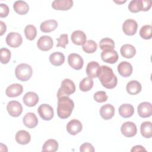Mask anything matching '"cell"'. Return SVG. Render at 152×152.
<instances>
[{
    "instance_id": "484cf974",
    "label": "cell",
    "mask_w": 152,
    "mask_h": 152,
    "mask_svg": "<svg viewBox=\"0 0 152 152\" xmlns=\"http://www.w3.org/2000/svg\"><path fill=\"white\" fill-rule=\"evenodd\" d=\"M58 25V22L55 20H48L41 23L40 28L42 32L49 33L55 30L57 28Z\"/></svg>"
},
{
    "instance_id": "e575fe53",
    "label": "cell",
    "mask_w": 152,
    "mask_h": 152,
    "mask_svg": "<svg viewBox=\"0 0 152 152\" xmlns=\"http://www.w3.org/2000/svg\"><path fill=\"white\" fill-rule=\"evenodd\" d=\"M24 32L26 37L29 40H33L37 35V29L36 27L32 24L26 26Z\"/></svg>"
},
{
    "instance_id": "4fadbf2b",
    "label": "cell",
    "mask_w": 152,
    "mask_h": 152,
    "mask_svg": "<svg viewBox=\"0 0 152 152\" xmlns=\"http://www.w3.org/2000/svg\"><path fill=\"white\" fill-rule=\"evenodd\" d=\"M100 56L103 61L111 64L116 63L119 58L117 52L113 49L102 51Z\"/></svg>"
},
{
    "instance_id": "6da1fadb",
    "label": "cell",
    "mask_w": 152,
    "mask_h": 152,
    "mask_svg": "<svg viewBox=\"0 0 152 152\" xmlns=\"http://www.w3.org/2000/svg\"><path fill=\"white\" fill-rule=\"evenodd\" d=\"M97 77L102 85L106 88L112 89L117 85L118 78L112 69L108 66H100Z\"/></svg>"
},
{
    "instance_id": "b9f144b4",
    "label": "cell",
    "mask_w": 152,
    "mask_h": 152,
    "mask_svg": "<svg viewBox=\"0 0 152 152\" xmlns=\"http://www.w3.org/2000/svg\"><path fill=\"white\" fill-rule=\"evenodd\" d=\"M9 8L7 4H0V17L4 18L8 16L9 14Z\"/></svg>"
},
{
    "instance_id": "ba28073f",
    "label": "cell",
    "mask_w": 152,
    "mask_h": 152,
    "mask_svg": "<svg viewBox=\"0 0 152 152\" xmlns=\"http://www.w3.org/2000/svg\"><path fill=\"white\" fill-rule=\"evenodd\" d=\"M7 110L10 116L12 117H18L23 112V107L19 102L12 100L8 103L7 105Z\"/></svg>"
},
{
    "instance_id": "8992f818",
    "label": "cell",
    "mask_w": 152,
    "mask_h": 152,
    "mask_svg": "<svg viewBox=\"0 0 152 152\" xmlns=\"http://www.w3.org/2000/svg\"><path fill=\"white\" fill-rule=\"evenodd\" d=\"M37 112L40 118L45 121L51 120L54 115L53 109L48 104H42L37 109Z\"/></svg>"
},
{
    "instance_id": "60d3db41",
    "label": "cell",
    "mask_w": 152,
    "mask_h": 152,
    "mask_svg": "<svg viewBox=\"0 0 152 152\" xmlns=\"http://www.w3.org/2000/svg\"><path fill=\"white\" fill-rule=\"evenodd\" d=\"M80 151L81 152H94L95 150L92 144L89 142H85L80 146Z\"/></svg>"
},
{
    "instance_id": "f546056e",
    "label": "cell",
    "mask_w": 152,
    "mask_h": 152,
    "mask_svg": "<svg viewBox=\"0 0 152 152\" xmlns=\"http://www.w3.org/2000/svg\"><path fill=\"white\" fill-rule=\"evenodd\" d=\"M49 61L54 66H60L65 62V56L59 52H53L49 56Z\"/></svg>"
},
{
    "instance_id": "7c38bea8",
    "label": "cell",
    "mask_w": 152,
    "mask_h": 152,
    "mask_svg": "<svg viewBox=\"0 0 152 152\" xmlns=\"http://www.w3.org/2000/svg\"><path fill=\"white\" fill-rule=\"evenodd\" d=\"M53 42L51 37L49 36H41L37 42V48L42 51H48L52 49Z\"/></svg>"
},
{
    "instance_id": "5b68a950",
    "label": "cell",
    "mask_w": 152,
    "mask_h": 152,
    "mask_svg": "<svg viewBox=\"0 0 152 152\" xmlns=\"http://www.w3.org/2000/svg\"><path fill=\"white\" fill-rule=\"evenodd\" d=\"M75 91L74 83L70 79L65 78L61 83V86L57 92V97L62 96H68L73 94Z\"/></svg>"
},
{
    "instance_id": "83f0119b",
    "label": "cell",
    "mask_w": 152,
    "mask_h": 152,
    "mask_svg": "<svg viewBox=\"0 0 152 152\" xmlns=\"http://www.w3.org/2000/svg\"><path fill=\"white\" fill-rule=\"evenodd\" d=\"M16 141L21 145H26L30 142L31 135L28 132L25 130H20L15 134Z\"/></svg>"
},
{
    "instance_id": "7a4b0ae2",
    "label": "cell",
    "mask_w": 152,
    "mask_h": 152,
    "mask_svg": "<svg viewBox=\"0 0 152 152\" xmlns=\"http://www.w3.org/2000/svg\"><path fill=\"white\" fill-rule=\"evenodd\" d=\"M58 99L57 115L61 119H66L74 108V103L68 96H62Z\"/></svg>"
},
{
    "instance_id": "277c9868",
    "label": "cell",
    "mask_w": 152,
    "mask_h": 152,
    "mask_svg": "<svg viewBox=\"0 0 152 152\" xmlns=\"http://www.w3.org/2000/svg\"><path fill=\"white\" fill-rule=\"evenodd\" d=\"M151 7L150 0H132L128 5V10L130 12L137 13L141 11H147Z\"/></svg>"
},
{
    "instance_id": "e0dca14e",
    "label": "cell",
    "mask_w": 152,
    "mask_h": 152,
    "mask_svg": "<svg viewBox=\"0 0 152 152\" xmlns=\"http://www.w3.org/2000/svg\"><path fill=\"white\" fill-rule=\"evenodd\" d=\"M100 115L104 120H109L113 118L115 115V107L111 104L103 105L100 109Z\"/></svg>"
},
{
    "instance_id": "52a82bcc",
    "label": "cell",
    "mask_w": 152,
    "mask_h": 152,
    "mask_svg": "<svg viewBox=\"0 0 152 152\" xmlns=\"http://www.w3.org/2000/svg\"><path fill=\"white\" fill-rule=\"evenodd\" d=\"M7 44L11 48L19 47L23 43V38L20 34L17 32H10L6 37Z\"/></svg>"
},
{
    "instance_id": "f35d334b",
    "label": "cell",
    "mask_w": 152,
    "mask_h": 152,
    "mask_svg": "<svg viewBox=\"0 0 152 152\" xmlns=\"http://www.w3.org/2000/svg\"><path fill=\"white\" fill-rule=\"evenodd\" d=\"M93 98L94 100L98 103H103L107 100L108 97L105 91H99L94 93Z\"/></svg>"
},
{
    "instance_id": "836d02e7",
    "label": "cell",
    "mask_w": 152,
    "mask_h": 152,
    "mask_svg": "<svg viewBox=\"0 0 152 152\" xmlns=\"http://www.w3.org/2000/svg\"><path fill=\"white\" fill-rule=\"evenodd\" d=\"M93 86V80L90 77L84 78L80 83L79 88L81 91L86 92L90 90Z\"/></svg>"
},
{
    "instance_id": "ab89813d",
    "label": "cell",
    "mask_w": 152,
    "mask_h": 152,
    "mask_svg": "<svg viewBox=\"0 0 152 152\" xmlns=\"http://www.w3.org/2000/svg\"><path fill=\"white\" fill-rule=\"evenodd\" d=\"M67 34H61L59 38L56 39L58 41V43L56 45V47H62L63 48H65L66 45L68 43V37Z\"/></svg>"
},
{
    "instance_id": "5bb4252c",
    "label": "cell",
    "mask_w": 152,
    "mask_h": 152,
    "mask_svg": "<svg viewBox=\"0 0 152 152\" xmlns=\"http://www.w3.org/2000/svg\"><path fill=\"white\" fill-rule=\"evenodd\" d=\"M137 112L140 117L143 118H148L152 114V105L149 102H142L138 104Z\"/></svg>"
},
{
    "instance_id": "30bf717a",
    "label": "cell",
    "mask_w": 152,
    "mask_h": 152,
    "mask_svg": "<svg viewBox=\"0 0 152 152\" xmlns=\"http://www.w3.org/2000/svg\"><path fill=\"white\" fill-rule=\"evenodd\" d=\"M121 131L122 135L126 137H132L136 135L137 132V128L136 125L130 121L124 122L121 127Z\"/></svg>"
},
{
    "instance_id": "cb8c5ba5",
    "label": "cell",
    "mask_w": 152,
    "mask_h": 152,
    "mask_svg": "<svg viewBox=\"0 0 152 152\" xmlns=\"http://www.w3.org/2000/svg\"><path fill=\"white\" fill-rule=\"evenodd\" d=\"M119 115L124 118L131 117L134 113V108L131 104L125 103L121 104L118 109Z\"/></svg>"
},
{
    "instance_id": "9a60e30c",
    "label": "cell",
    "mask_w": 152,
    "mask_h": 152,
    "mask_svg": "<svg viewBox=\"0 0 152 152\" xmlns=\"http://www.w3.org/2000/svg\"><path fill=\"white\" fill-rule=\"evenodd\" d=\"M66 128L67 132L69 134L75 135L81 131L83 125L79 120L72 119L68 122Z\"/></svg>"
},
{
    "instance_id": "1f68e13d",
    "label": "cell",
    "mask_w": 152,
    "mask_h": 152,
    "mask_svg": "<svg viewBox=\"0 0 152 152\" xmlns=\"http://www.w3.org/2000/svg\"><path fill=\"white\" fill-rule=\"evenodd\" d=\"M58 142L54 139H49L46 141L42 147V151L55 152L58 149Z\"/></svg>"
},
{
    "instance_id": "8fae6325",
    "label": "cell",
    "mask_w": 152,
    "mask_h": 152,
    "mask_svg": "<svg viewBox=\"0 0 152 152\" xmlns=\"http://www.w3.org/2000/svg\"><path fill=\"white\" fill-rule=\"evenodd\" d=\"M138 28L137 21L133 19L126 20L122 24V30L124 33L128 36L134 35Z\"/></svg>"
},
{
    "instance_id": "f1b7e54d",
    "label": "cell",
    "mask_w": 152,
    "mask_h": 152,
    "mask_svg": "<svg viewBox=\"0 0 152 152\" xmlns=\"http://www.w3.org/2000/svg\"><path fill=\"white\" fill-rule=\"evenodd\" d=\"M14 11L20 15L26 14L29 11V6L24 1H17L13 4Z\"/></svg>"
},
{
    "instance_id": "ffe728a7",
    "label": "cell",
    "mask_w": 152,
    "mask_h": 152,
    "mask_svg": "<svg viewBox=\"0 0 152 152\" xmlns=\"http://www.w3.org/2000/svg\"><path fill=\"white\" fill-rule=\"evenodd\" d=\"M23 91V86L18 83L9 86L5 90L6 95L10 97H15L20 96Z\"/></svg>"
},
{
    "instance_id": "d590c367",
    "label": "cell",
    "mask_w": 152,
    "mask_h": 152,
    "mask_svg": "<svg viewBox=\"0 0 152 152\" xmlns=\"http://www.w3.org/2000/svg\"><path fill=\"white\" fill-rule=\"evenodd\" d=\"M82 48L86 53H92L97 50V45L94 40H88L83 45Z\"/></svg>"
},
{
    "instance_id": "7bdbcfd3",
    "label": "cell",
    "mask_w": 152,
    "mask_h": 152,
    "mask_svg": "<svg viewBox=\"0 0 152 152\" xmlns=\"http://www.w3.org/2000/svg\"><path fill=\"white\" fill-rule=\"evenodd\" d=\"M146 151V149L142 147V145H135L134 146L131 150V152H134V151Z\"/></svg>"
},
{
    "instance_id": "603a6c76",
    "label": "cell",
    "mask_w": 152,
    "mask_h": 152,
    "mask_svg": "<svg viewBox=\"0 0 152 152\" xmlns=\"http://www.w3.org/2000/svg\"><path fill=\"white\" fill-rule=\"evenodd\" d=\"M86 35L81 30H75L72 32L71 39L72 43L76 45H82L86 42Z\"/></svg>"
},
{
    "instance_id": "d6a6232c",
    "label": "cell",
    "mask_w": 152,
    "mask_h": 152,
    "mask_svg": "<svg viewBox=\"0 0 152 152\" xmlns=\"http://www.w3.org/2000/svg\"><path fill=\"white\" fill-rule=\"evenodd\" d=\"M100 49L103 50H113L115 48L114 41L109 37H105L102 39L99 42Z\"/></svg>"
},
{
    "instance_id": "74e56055",
    "label": "cell",
    "mask_w": 152,
    "mask_h": 152,
    "mask_svg": "<svg viewBox=\"0 0 152 152\" xmlns=\"http://www.w3.org/2000/svg\"><path fill=\"white\" fill-rule=\"evenodd\" d=\"M11 51L5 48H2L0 49V58L1 62L3 64L8 63L11 59Z\"/></svg>"
},
{
    "instance_id": "4316f807",
    "label": "cell",
    "mask_w": 152,
    "mask_h": 152,
    "mask_svg": "<svg viewBox=\"0 0 152 152\" xmlns=\"http://www.w3.org/2000/svg\"><path fill=\"white\" fill-rule=\"evenodd\" d=\"M120 52L123 57L130 59L135 56L136 53V49L132 45L125 44L121 46Z\"/></svg>"
},
{
    "instance_id": "8d00e7d4",
    "label": "cell",
    "mask_w": 152,
    "mask_h": 152,
    "mask_svg": "<svg viewBox=\"0 0 152 152\" xmlns=\"http://www.w3.org/2000/svg\"><path fill=\"white\" fill-rule=\"evenodd\" d=\"M140 36L145 40H149L152 37V27L147 24L143 26L140 30Z\"/></svg>"
},
{
    "instance_id": "d6986e66",
    "label": "cell",
    "mask_w": 152,
    "mask_h": 152,
    "mask_svg": "<svg viewBox=\"0 0 152 152\" xmlns=\"http://www.w3.org/2000/svg\"><path fill=\"white\" fill-rule=\"evenodd\" d=\"M117 69L119 74L123 77H128L132 72V65L127 61L121 62L118 65Z\"/></svg>"
},
{
    "instance_id": "ac0fdd59",
    "label": "cell",
    "mask_w": 152,
    "mask_h": 152,
    "mask_svg": "<svg viewBox=\"0 0 152 152\" xmlns=\"http://www.w3.org/2000/svg\"><path fill=\"white\" fill-rule=\"evenodd\" d=\"M24 104L28 107H33L37 104L39 102V98L38 95L33 91H28L26 93L23 98Z\"/></svg>"
},
{
    "instance_id": "4dcf8cb0",
    "label": "cell",
    "mask_w": 152,
    "mask_h": 152,
    "mask_svg": "<svg viewBox=\"0 0 152 152\" xmlns=\"http://www.w3.org/2000/svg\"><path fill=\"white\" fill-rule=\"evenodd\" d=\"M140 132L142 137L150 138L152 137V124L151 122L145 121L142 122L140 126Z\"/></svg>"
},
{
    "instance_id": "44dd1931",
    "label": "cell",
    "mask_w": 152,
    "mask_h": 152,
    "mask_svg": "<svg viewBox=\"0 0 152 152\" xmlns=\"http://www.w3.org/2000/svg\"><path fill=\"white\" fill-rule=\"evenodd\" d=\"M24 125L28 128H34L37 125L38 119L33 112L27 113L23 119Z\"/></svg>"
},
{
    "instance_id": "2e32d148",
    "label": "cell",
    "mask_w": 152,
    "mask_h": 152,
    "mask_svg": "<svg viewBox=\"0 0 152 152\" xmlns=\"http://www.w3.org/2000/svg\"><path fill=\"white\" fill-rule=\"evenodd\" d=\"M72 6V0H55L52 3V7L56 10L67 11Z\"/></svg>"
},
{
    "instance_id": "7402d4cb",
    "label": "cell",
    "mask_w": 152,
    "mask_h": 152,
    "mask_svg": "<svg viewBox=\"0 0 152 152\" xmlns=\"http://www.w3.org/2000/svg\"><path fill=\"white\" fill-rule=\"evenodd\" d=\"M100 67L99 64L96 61H91L88 63L86 70L88 77L91 78L97 77Z\"/></svg>"
},
{
    "instance_id": "ee69618b",
    "label": "cell",
    "mask_w": 152,
    "mask_h": 152,
    "mask_svg": "<svg viewBox=\"0 0 152 152\" xmlns=\"http://www.w3.org/2000/svg\"><path fill=\"white\" fill-rule=\"evenodd\" d=\"M0 35L2 36L7 31V26L2 21H0Z\"/></svg>"
},
{
    "instance_id": "d4e9b609",
    "label": "cell",
    "mask_w": 152,
    "mask_h": 152,
    "mask_svg": "<svg viewBox=\"0 0 152 152\" xmlns=\"http://www.w3.org/2000/svg\"><path fill=\"white\" fill-rule=\"evenodd\" d=\"M142 89L141 83L137 80H132L128 82L126 86V91L131 95H135L140 93Z\"/></svg>"
},
{
    "instance_id": "9c48e42d",
    "label": "cell",
    "mask_w": 152,
    "mask_h": 152,
    "mask_svg": "<svg viewBox=\"0 0 152 152\" xmlns=\"http://www.w3.org/2000/svg\"><path fill=\"white\" fill-rule=\"evenodd\" d=\"M68 62L71 68L76 70L81 69L84 64L83 58L80 55L75 53L69 55L68 56Z\"/></svg>"
},
{
    "instance_id": "3957f363",
    "label": "cell",
    "mask_w": 152,
    "mask_h": 152,
    "mask_svg": "<svg viewBox=\"0 0 152 152\" xmlns=\"http://www.w3.org/2000/svg\"><path fill=\"white\" fill-rule=\"evenodd\" d=\"M33 74L31 66L27 64L22 63L18 65L15 69V75L17 78L21 81L28 80Z\"/></svg>"
},
{
    "instance_id": "f6af8a7d",
    "label": "cell",
    "mask_w": 152,
    "mask_h": 152,
    "mask_svg": "<svg viewBox=\"0 0 152 152\" xmlns=\"http://www.w3.org/2000/svg\"><path fill=\"white\" fill-rule=\"evenodd\" d=\"M113 2L117 3V4H122V3H124V2H126V1H113Z\"/></svg>"
}]
</instances>
